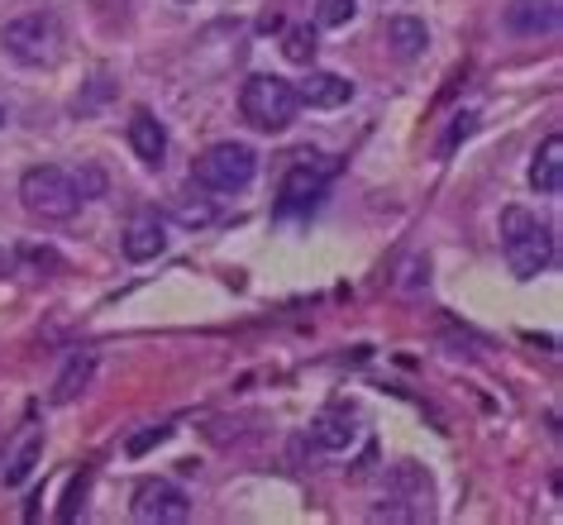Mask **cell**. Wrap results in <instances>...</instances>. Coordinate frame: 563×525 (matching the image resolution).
<instances>
[{
    "mask_svg": "<svg viewBox=\"0 0 563 525\" xmlns=\"http://www.w3.org/2000/svg\"><path fill=\"white\" fill-rule=\"evenodd\" d=\"M282 52H286V62H296V68H306V62L316 58V30H310V24H292V30H286V44H282Z\"/></svg>",
    "mask_w": 563,
    "mask_h": 525,
    "instance_id": "cell-18",
    "label": "cell"
},
{
    "mask_svg": "<svg viewBox=\"0 0 563 525\" xmlns=\"http://www.w3.org/2000/svg\"><path fill=\"white\" fill-rule=\"evenodd\" d=\"M239 110L244 120L254 129H263V135H282V129L296 125L301 115V101H296V86L282 82V77L272 72H254L239 91Z\"/></svg>",
    "mask_w": 563,
    "mask_h": 525,
    "instance_id": "cell-3",
    "label": "cell"
},
{
    "mask_svg": "<svg viewBox=\"0 0 563 525\" xmlns=\"http://www.w3.org/2000/svg\"><path fill=\"white\" fill-rule=\"evenodd\" d=\"M296 101L310 105V110H339V105L353 101V82L339 72H306V82L296 86Z\"/></svg>",
    "mask_w": 563,
    "mask_h": 525,
    "instance_id": "cell-10",
    "label": "cell"
},
{
    "mask_svg": "<svg viewBox=\"0 0 563 525\" xmlns=\"http://www.w3.org/2000/svg\"><path fill=\"white\" fill-rule=\"evenodd\" d=\"M38 458H44V430H30L20 450L5 458V488H24V482L34 478Z\"/></svg>",
    "mask_w": 563,
    "mask_h": 525,
    "instance_id": "cell-17",
    "label": "cell"
},
{
    "mask_svg": "<svg viewBox=\"0 0 563 525\" xmlns=\"http://www.w3.org/2000/svg\"><path fill=\"white\" fill-rule=\"evenodd\" d=\"M0 125H5V110H0Z\"/></svg>",
    "mask_w": 563,
    "mask_h": 525,
    "instance_id": "cell-24",
    "label": "cell"
},
{
    "mask_svg": "<svg viewBox=\"0 0 563 525\" xmlns=\"http://www.w3.org/2000/svg\"><path fill=\"white\" fill-rule=\"evenodd\" d=\"M191 177L206 191H244L258 177V153L248 143H215V149H206L196 158Z\"/></svg>",
    "mask_w": 563,
    "mask_h": 525,
    "instance_id": "cell-5",
    "label": "cell"
},
{
    "mask_svg": "<svg viewBox=\"0 0 563 525\" xmlns=\"http://www.w3.org/2000/svg\"><path fill=\"white\" fill-rule=\"evenodd\" d=\"M215 220V206L211 201H181L177 206V225H187V230H206Z\"/></svg>",
    "mask_w": 563,
    "mask_h": 525,
    "instance_id": "cell-20",
    "label": "cell"
},
{
    "mask_svg": "<svg viewBox=\"0 0 563 525\" xmlns=\"http://www.w3.org/2000/svg\"><path fill=\"white\" fill-rule=\"evenodd\" d=\"M387 48L397 52L401 62H415V58H421V52L430 48L425 20H415V15H391V20H387Z\"/></svg>",
    "mask_w": 563,
    "mask_h": 525,
    "instance_id": "cell-15",
    "label": "cell"
},
{
    "mask_svg": "<svg viewBox=\"0 0 563 525\" xmlns=\"http://www.w3.org/2000/svg\"><path fill=\"white\" fill-rule=\"evenodd\" d=\"M359 15V0H316V20L320 30H344Z\"/></svg>",
    "mask_w": 563,
    "mask_h": 525,
    "instance_id": "cell-19",
    "label": "cell"
},
{
    "mask_svg": "<svg viewBox=\"0 0 563 525\" xmlns=\"http://www.w3.org/2000/svg\"><path fill=\"white\" fill-rule=\"evenodd\" d=\"M310 435H316L325 454H349L353 444H359V420H353V411H344V406H330V411H320V420L310 425Z\"/></svg>",
    "mask_w": 563,
    "mask_h": 525,
    "instance_id": "cell-12",
    "label": "cell"
},
{
    "mask_svg": "<svg viewBox=\"0 0 563 525\" xmlns=\"http://www.w3.org/2000/svg\"><path fill=\"white\" fill-rule=\"evenodd\" d=\"M502 254L516 278H540L554 268V230L540 225V215H530L526 206L502 210Z\"/></svg>",
    "mask_w": 563,
    "mask_h": 525,
    "instance_id": "cell-1",
    "label": "cell"
},
{
    "mask_svg": "<svg viewBox=\"0 0 563 525\" xmlns=\"http://www.w3.org/2000/svg\"><path fill=\"white\" fill-rule=\"evenodd\" d=\"M82 488H86V478H72V492H68V506H62V521L77 516V497H82Z\"/></svg>",
    "mask_w": 563,
    "mask_h": 525,
    "instance_id": "cell-23",
    "label": "cell"
},
{
    "mask_svg": "<svg viewBox=\"0 0 563 525\" xmlns=\"http://www.w3.org/2000/svg\"><path fill=\"white\" fill-rule=\"evenodd\" d=\"M20 201L30 210L34 220H48V225H58V220H72L77 210H82V187H77V177L68 167H30V173L20 177Z\"/></svg>",
    "mask_w": 563,
    "mask_h": 525,
    "instance_id": "cell-2",
    "label": "cell"
},
{
    "mask_svg": "<svg viewBox=\"0 0 563 525\" xmlns=\"http://www.w3.org/2000/svg\"><path fill=\"white\" fill-rule=\"evenodd\" d=\"M134 521L143 525H181L191 516V502H187V492L177 488V482H167V478H149V482H139L134 488Z\"/></svg>",
    "mask_w": 563,
    "mask_h": 525,
    "instance_id": "cell-7",
    "label": "cell"
},
{
    "mask_svg": "<svg viewBox=\"0 0 563 525\" xmlns=\"http://www.w3.org/2000/svg\"><path fill=\"white\" fill-rule=\"evenodd\" d=\"M473 129H478V115H473V110H464V115H458V120H454V129H449V139H444V153H449V149H454V143H458V139H468V135H473Z\"/></svg>",
    "mask_w": 563,
    "mask_h": 525,
    "instance_id": "cell-22",
    "label": "cell"
},
{
    "mask_svg": "<svg viewBox=\"0 0 563 525\" xmlns=\"http://www.w3.org/2000/svg\"><path fill=\"white\" fill-rule=\"evenodd\" d=\"M320 187H325V173H316L310 163H296L292 173H286V182H282V210L310 206L320 196Z\"/></svg>",
    "mask_w": 563,
    "mask_h": 525,
    "instance_id": "cell-16",
    "label": "cell"
},
{
    "mask_svg": "<svg viewBox=\"0 0 563 525\" xmlns=\"http://www.w3.org/2000/svg\"><path fill=\"white\" fill-rule=\"evenodd\" d=\"M129 149H134V158L143 167H163L167 163V129L153 110H134L129 115Z\"/></svg>",
    "mask_w": 563,
    "mask_h": 525,
    "instance_id": "cell-9",
    "label": "cell"
},
{
    "mask_svg": "<svg viewBox=\"0 0 563 525\" xmlns=\"http://www.w3.org/2000/svg\"><path fill=\"white\" fill-rule=\"evenodd\" d=\"M387 506H377L373 516L377 521H430L435 516V506H430V478L421 468L401 464L397 472L387 478Z\"/></svg>",
    "mask_w": 563,
    "mask_h": 525,
    "instance_id": "cell-6",
    "label": "cell"
},
{
    "mask_svg": "<svg viewBox=\"0 0 563 525\" xmlns=\"http://www.w3.org/2000/svg\"><path fill=\"white\" fill-rule=\"evenodd\" d=\"M91 373H96V353H91V349H77L72 359L62 363V373L54 377V392H48V397H54V406H68V401L82 397V392L91 387Z\"/></svg>",
    "mask_w": 563,
    "mask_h": 525,
    "instance_id": "cell-14",
    "label": "cell"
},
{
    "mask_svg": "<svg viewBox=\"0 0 563 525\" xmlns=\"http://www.w3.org/2000/svg\"><path fill=\"white\" fill-rule=\"evenodd\" d=\"M559 20L563 15L554 0H511L502 15V30L516 38H540V34H559Z\"/></svg>",
    "mask_w": 563,
    "mask_h": 525,
    "instance_id": "cell-8",
    "label": "cell"
},
{
    "mask_svg": "<svg viewBox=\"0 0 563 525\" xmlns=\"http://www.w3.org/2000/svg\"><path fill=\"white\" fill-rule=\"evenodd\" d=\"M167 435H173V430H167V425H153V430H143V435H134V440H129V458H143V454L153 450V444H163Z\"/></svg>",
    "mask_w": 563,
    "mask_h": 525,
    "instance_id": "cell-21",
    "label": "cell"
},
{
    "mask_svg": "<svg viewBox=\"0 0 563 525\" xmlns=\"http://www.w3.org/2000/svg\"><path fill=\"white\" fill-rule=\"evenodd\" d=\"M0 48L20 62V68H54L62 52V24L48 10H34V15H20L0 30Z\"/></svg>",
    "mask_w": 563,
    "mask_h": 525,
    "instance_id": "cell-4",
    "label": "cell"
},
{
    "mask_svg": "<svg viewBox=\"0 0 563 525\" xmlns=\"http://www.w3.org/2000/svg\"><path fill=\"white\" fill-rule=\"evenodd\" d=\"M167 248V225L163 215H134L125 230V258L129 262H153Z\"/></svg>",
    "mask_w": 563,
    "mask_h": 525,
    "instance_id": "cell-11",
    "label": "cell"
},
{
    "mask_svg": "<svg viewBox=\"0 0 563 525\" xmlns=\"http://www.w3.org/2000/svg\"><path fill=\"white\" fill-rule=\"evenodd\" d=\"M530 187L540 191V196H559L563 191V135H549L540 149H535Z\"/></svg>",
    "mask_w": 563,
    "mask_h": 525,
    "instance_id": "cell-13",
    "label": "cell"
}]
</instances>
